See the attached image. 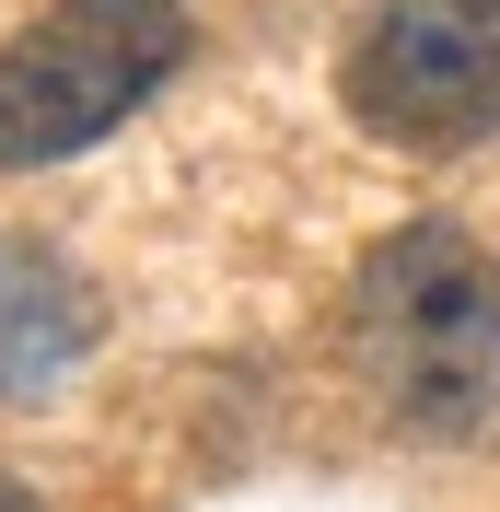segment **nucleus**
I'll use <instances>...</instances> for the list:
<instances>
[{
  "instance_id": "nucleus-3",
  "label": "nucleus",
  "mask_w": 500,
  "mask_h": 512,
  "mask_svg": "<svg viewBox=\"0 0 500 512\" xmlns=\"http://www.w3.org/2000/svg\"><path fill=\"white\" fill-rule=\"evenodd\" d=\"M187 59L175 24H35L0 47V163H70L82 140L128 117V105L163 94V70Z\"/></svg>"
},
{
  "instance_id": "nucleus-2",
  "label": "nucleus",
  "mask_w": 500,
  "mask_h": 512,
  "mask_svg": "<svg viewBox=\"0 0 500 512\" xmlns=\"http://www.w3.org/2000/svg\"><path fill=\"white\" fill-rule=\"evenodd\" d=\"M349 117L407 152H466L500 128V0H373L338 70Z\"/></svg>"
},
{
  "instance_id": "nucleus-5",
  "label": "nucleus",
  "mask_w": 500,
  "mask_h": 512,
  "mask_svg": "<svg viewBox=\"0 0 500 512\" xmlns=\"http://www.w3.org/2000/svg\"><path fill=\"white\" fill-rule=\"evenodd\" d=\"M59 12H82V24H175V0H59Z\"/></svg>"
},
{
  "instance_id": "nucleus-1",
  "label": "nucleus",
  "mask_w": 500,
  "mask_h": 512,
  "mask_svg": "<svg viewBox=\"0 0 500 512\" xmlns=\"http://www.w3.org/2000/svg\"><path fill=\"white\" fill-rule=\"evenodd\" d=\"M349 361L396 431H477L500 396V256L454 222H396L349 280Z\"/></svg>"
},
{
  "instance_id": "nucleus-6",
  "label": "nucleus",
  "mask_w": 500,
  "mask_h": 512,
  "mask_svg": "<svg viewBox=\"0 0 500 512\" xmlns=\"http://www.w3.org/2000/svg\"><path fill=\"white\" fill-rule=\"evenodd\" d=\"M0 512H35V501H24V489H0Z\"/></svg>"
},
{
  "instance_id": "nucleus-4",
  "label": "nucleus",
  "mask_w": 500,
  "mask_h": 512,
  "mask_svg": "<svg viewBox=\"0 0 500 512\" xmlns=\"http://www.w3.org/2000/svg\"><path fill=\"white\" fill-rule=\"evenodd\" d=\"M82 350H94V291L70 280L47 245L0 233V396H35V384H59Z\"/></svg>"
}]
</instances>
